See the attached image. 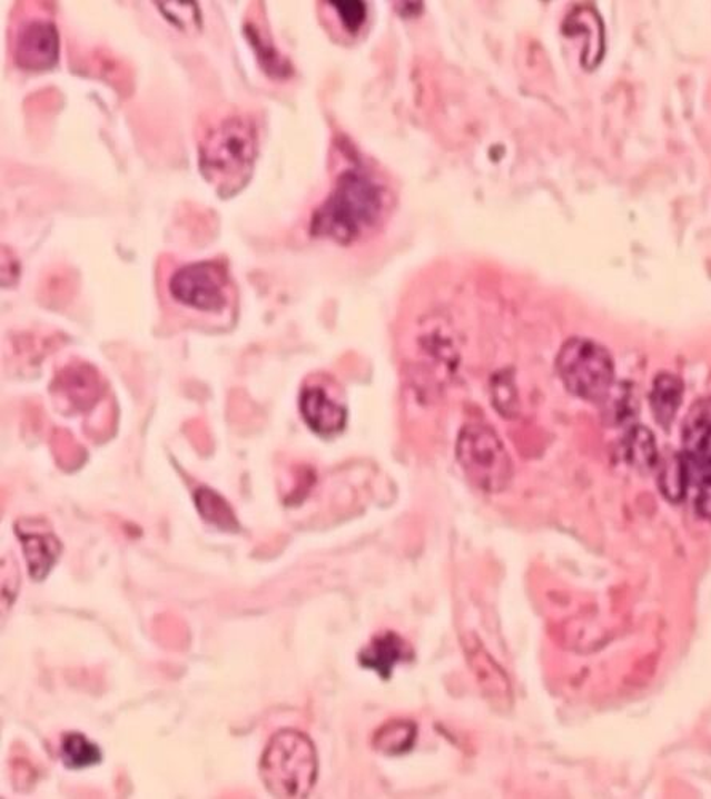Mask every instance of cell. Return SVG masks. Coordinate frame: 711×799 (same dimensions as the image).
Instances as JSON below:
<instances>
[{
	"mask_svg": "<svg viewBox=\"0 0 711 799\" xmlns=\"http://www.w3.org/2000/svg\"><path fill=\"white\" fill-rule=\"evenodd\" d=\"M258 157V131L250 117L227 114L210 124L199 141V168L221 196H234L250 181Z\"/></svg>",
	"mask_w": 711,
	"mask_h": 799,
	"instance_id": "obj_1",
	"label": "cell"
},
{
	"mask_svg": "<svg viewBox=\"0 0 711 799\" xmlns=\"http://www.w3.org/2000/svg\"><path fill=\"white\" fill-rule=\"evenodd\" d=\"M384 193L361 170H346L336 179L328 199L315 210L310 234L350 245L375 229L383 218Z\"/></svg>",
	"mask_w": 711,
	"mask_h": 799,
	"instance_id": "obj_2",
	"label": "cell"
},
{
	"mask_svg": "<svg viewBox=\"0 0 711 799\" xmlns=\"http://www.w3.org/2000/svg\"><path fill=\"white\" fill-rule=\"evenodd\" d=\"M261 779L275 798H306L317 780V751L313 740L285 729L267 743L261 758Z\"/></svg>",
	"mask_w": 711,
	"mask_h": 799,
	"instance_id": "obj_3",
	"label": "cell"
},
{
	"mask_svg": "<svg viewBox=\"0 0 711 799\" xmlns=\"http://www.w3.org/2000/svg\"><path fill=\"white\" fill-rule=\"evenodd\" d=\"M556 369L571 394L599 405L615 384L610 352L584 337H573L563 344Z\"/></svg>",
	"mask_w": 711,
	"mask_h": 799,
	"instance_id": "obj_4",
	"label": "cell"
},
{
	"mask_svg": "<svg viewBox=\"0 0 711 799\" xmlns=\"http://www.w3.org/2000/svg\"><path fill=\"white\" fill-rule=\"evenodd\" d=\"M456 456L465 476L486 493H500L511 483V456L500 435L487 425L464 427L457 438Z\"/></svg>",
	"mask_w": 711,
	"mask_h": 799,
	"instance_id": "obj_5",
	"label": "cell"
},
{
	"mask_svg": "<svg viewBox=\"0 0 711 799\" xmlns=\"http://www.w3.org/2000/svg\"><path fill=\"white\" fill-rule=\"evenodd\" d=\"M226 288V269L215 262L182 266L168 282V292L176 303L201 313H223L227 306Z\"/></svg>",
	"mask_w": 711,
	"mask_h": 799,
	"instance_id": "obj_6",
	"label": "cell"
},
{
	"mask_svg": "<svg viewBox=\"0 0 711 799\" xmlns=\"http://www.w3.org/2000/svg\"><path fill=\"white\" fill-rule=\"evenodd\" d=\"M12 55L18 68L26 71H47L60 58V34L57 24L47 17L21 21L13 31Z\"/></svg>",
	"mask_w": 711,
	"mask_h": 799,
	"instance_id": "obj_7",
	"label": "cell"
},
{
	"mask_svg": "<svg viewBox=\"0 0 711 799\" xmlns=\"http://www.w3.org/2000/svg\"><path fill=\"white\" fill-rule=\"evenodd\" d=\"M299 410L310 431L320 437H335L344 431L347 410L332 398L322 386H307L300 392Z\"/></svg>",
	"mask_w": 711,
	"mask_h": 799,
	"instance_id": "obj_8",
	"label": "cell"
},
{
	"mask_svg": "<svg viewBox=\"0 0 711 799\" xmlns=\"http://www.w3.org/2000/svg\"><path fill=\"white\" fill-rule=\"evenodd\" d=\"M683 456L689 467H711V400H700L695 403L684 421Z\"/></svg>",
	"mask_w": 711,
	"mask_h": 799,
	"instance_id": "obj_9",
	"label": "cell"
},
{
	"mask_svg": "<svg viewBox=\"0 0 711 799\" xmlns=\"http://www.w3.org/2000/svg\"><path fill=\"white\" fill-rule=\"evenodd\" d=\"M413 652L408 644L395 633L387 632L376 637L361 652V663L366 669L375 670L383 678H391L392 670L399 662L412 659Z\"/></svg>",
	"mask_w": 711,
	"mask_h": 799,
	"instance_id": "obj_10",
	"label": "cell"
},
{
	"mask_svg": "<svg viewBox=\"0 0 711 799\" xmlns=\"http://www.w3.org/2000/svg\"><path fill=\"white\" fill-rule=\"evenodd\" d=\"M18 534H20L24 556L28 560L29 574L36 581H42L60 556V542L47 533H28V531L21 530V533L18 531Z\"/></svg>",
	"mask_w": 711,
	"mask_h": 799,
	"instance_id": "obj_11",
	"label": "cell"
},
{
	"mask_svg": "<svg viewBox=\"0 0 711 799\" xmlns=\"http://www.w3.org/2000/svg\"><path fill=\"white\" fill-rule=\"evenodd\" d=\"M244 34L256 53V60L261 65L263 71L273 79H287L292 72V66L275 49L273 39L256 21H247L244 26Z\"/></svg>",
	"mask_w": 711,
	"mask_h": 799,
	"instance_id": "obj_12",
	"label": "cell"
},
{
	"mask_svg": "<svg viewBox=\"0 0 711 799\" xmlns=\"http://www.w3.org/2000/svg\"><path fill=\"white\" fill-rule=\"evenodd\" d=\"M683 383L672 373H661L655 377L651 391V410L663 428H669L673 423L683 400Z\"/></svg>",
	"mask_w": 711,
	"mask_h": 799,
	"instance_id": "obj_13",
	"label": "cell"
},
{
	"mask_svg": "<svg viewBox=\"0 0 711 799\" xmlns=\"http://www.w3.org/2000/svg\"><path fill=\"white\" fill-rule=\"evenodd\" d=\"M622 451L626 463L640 472H651L659 465V451L654 435L643 425H635L626 432Z\"/></svg>",
	"mask_w": 711,
	"mask_h": 799,
	"instance_id": "obj_14",
	"label": "cell"
},
{
	"mask_svg": "<svg viewBox=\"0 0 711 799\" xmlns=\"http://www.w3.org/2000/svg\"><path fill=\"white\" fill-rule=\"evenodd\" d=\"M689 464L683 453L672 454L662 464L659 487L670 502L684 501L689 486Z\"/></svg>",
	"mask_w": 711,
	"mask_h": 799,
	"instance_id": "obj_15",
	"label": "cell"
},
{
	"mask_svg": "<svg viewBox=\"0 0 711 799\" xmlns=\"http://www.w3.org/2000/svg\"><path fill=\"white\" fill-rule=\"evenodd\" d=\"M196 497L197 509L211 525L221 527L225 531H238V522L234 515L233 509L223 500L215 491L208 487H199L194 494Z\"/></svg>",
	"mask_w": 711,
	"mask_h": 799,
	"instance_id": "obj_16",
	"label": "cell"
},
{
	"mask_svg": "<svg viewBox=\"0 0 711 799\" xmlns=\"http://www.w3.org/2000/svg\"><path fill=\"white\" fill-rule=\"evenodd\" d=\"M61 760L66 768L83 769L101 761V751L80 732L65 734L61 742Z\"/></svg>",
	"mask_w": 711,
	"mask_h": 799,
	"instance_id": "obj_17",
	"label": "cell"
},
{
	"mask_svg": "<svg viewBox=\"0 0 711 799\" xmlns=\"http://www.w3.org/2000/svg\"><path fill=\"white\" fill-rule=\"evenodd\" d=\"M416 728L408 721H394L377 732L375 747L384 754H402L413 749Z\"/></svg>",
	"mask_w": 711,
	"mask_h": 799,
	"instance_id": "obj_18",
	"label": "cell"
},
{
	"mask_svg": "<svg viewBox=\"0 0 711 799\" xmlns=\"http://www.w3.org/2000/svg\"><path fill=\"white\" fill-rule=\"evenodd\" d=\"M604 417L612 425H624L633 420L636 414V397L633 391L625 386L611 388L610 395L601 402Z\"/></svg>",
	"mask_w": 711,
	"mask_h": 799,
	"instance_id": "obj_19",
	"label": "cell"
},
{
	"mask_svg": "<svg viewBox=\"0 0 711 799\" xmlns=\"http://www.w3.org/2000/svg\"><path fill=\"white\" fill-rule=\"evenodd\" d=\"M160 13L176 28L188 32L189 29L201 28V14L197 2H154Z\"/></svg>",
	"mask_w": 711,
	"mask_h": 799,
	"instance_id": "obj_20",
	"label": "cell"
},
{
	"mask_svg": "<svg viewBox=\"0 0 711 799\" xmlns=\"http://www.w3.org/2000/svg\"><path fill=\"white\" fill-rule=\"evenodd\" d=\"M329 6L335 9L346 31H349L350 34L361 31L366 20L365 2H357V0L355 2H329Z\"/></svg>",
	"mask_w": 711,
	"mask_h": 799,
	"instance_id": "obj_21",
	"label": "cell"
},
{
	"mask_svg": "<svg viewBox=\"0 0 711 799\" xmlns=\"http://www.w3.org/2000/svg\"><path fill=\"white\" fill-rule=\"evenodd\" d=\"M698 512L702 519L711 522V474L702 480L698 494Z\"/></svg>",
	"mask_w": 711,
	"mask_h": 799,
	"instance_id": "obj_22",
	"label": "cell"
}]
</instances>
